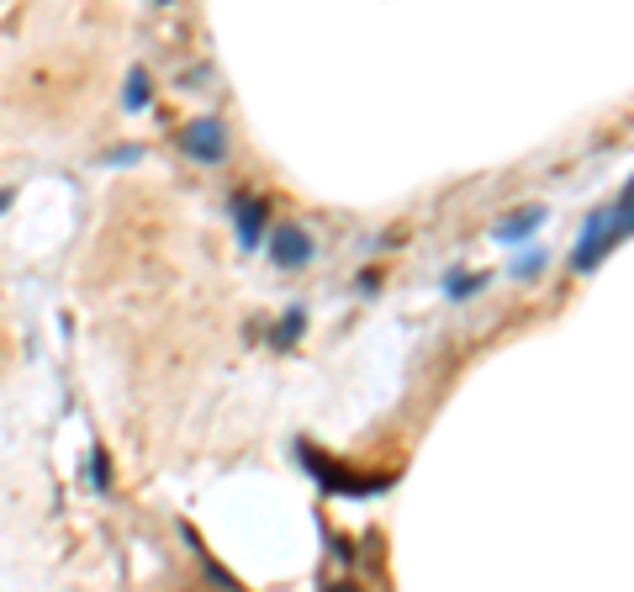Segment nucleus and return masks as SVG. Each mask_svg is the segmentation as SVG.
Returning <instances> with one entry per match:
<instances>
[{
  "label": "nucleus",
  "mask_w": 634,
  "mask_h": 592,
  "mask_svg": "<svg viewBox=\"0 0 634 592\" xmlns=\"http://www.w3.org/2000/svg\"><path fill=\"white\" fill-rule=\"evenodd\" d=\"M629 228H634V191H629V185H619V201H608V207H598V212L587 217L582 244H576V254H571V270L576 275H592L629 238Z\"/></svg>",
  "instance_id": "obj_1"
},
{
  "label": "nucleus",
  "mask_w": 634,
  "mask_h": 592,
  "mask_svg": "<svg viewBox=\"0 0 634 592\" xmlns=\"http://www.w3.org/2000/svg\"><path fill=\"white\" fill-rule=\"evenodd\" d=\"M148 101H154V80H148L143 64H133V69H127V85H122V106L127 111H143Z\"/></svg>",
  "instance_id": "obj_8"
},
{
  "label": "nucleus",
  "mask_w": 634,
  "mask_h": 592,
  "mask_svg": "<svg viewBox=\"0 0 634 592\" xmlns=\"http://www.w3.org/2000/svg\"><path fill=\"white\" fill-rule=\"evenodd\" d=\"M180 154L191 164H222L228 159V122L222 117H191L180 127Z\"/></svg>",
  "instance_id": "obj_3"
},
{
  "label": "nucleus",
  "mask_w": 634,
  "mask_h": 592,
  "mask_svg": "<svg viewBox=\"0 0 634 592\" xmlns=\"http://www.w3.org/2000/svg\"><path fill=\"white\" fill-rule=\"evenodd\" d=\"M296 455L307 460V471H312V481H317L323 492H339V497H376V492L391 487V476H344V466H333L328 455H312V444H296Z\"/></svg>",
  "instance_id": "obj_2"
},
{
  "label": "nucleus",
  "mask_w": 634,
  "mask_h": 592,
  "mask_svg": "<svg viewBox=\"0 0 634 592\" xmlns=\"http://www.w3.org/2000/svg\"><path fill=\"white\" fill-rule=\"evenodd\" d=\"M539 228H545V207H518V212H508L497 222L492 238H497V244H518V238H529Z\"/></svg>",
  "instance_id": "obj_6"
},
{
  "label": "nucleus",
  "mask_w": 634,
  "mask_h": 592,
  "mask_svg": "<svg viewBox=\"0 0 634 592\" xmlns=\"http://www.w3.org/2000/svg\"><path fill=\"white\" fill-rule=\"evenodd\" d=\"M302 333H307V312L302 307H286V318L270 328V344L275 349H296V344H302Z\"/></svg>",
  "instance_id": "obj_9"
},
{
  "label": "nucleus",
  "mask_w": 634,
  "mask_h": 592,
  "mask_svg": "<svg viewBox=\"0 0 634 592\" xmlns=\"http://www.w3.org/2000/svg\"><path fill=\"white\" fill-rule=\"evenodd\" d=\"M11 201H16V196H11V191H0V212H6V207H11Z\"/></svg>",
  "instance_id": "obj_12"
},
{
  "label": "nucleus",
  "mask_w": 634,
  "mask_h": 592,
  "mask_svg": "<svg viewBox=\"0 0 634 592\" xmlns=\"http://www.w3.org/2000/svg\"><path fill=\"white\" fill-rule=\"evenodd\" d=\"M265 249H270V259L281 270H302V265H312V254H317L312 233L302 228V222H275V228L265 233Z\"/></svg>",
  "instance_id": "obj_4"
},
{
  "label": "nucleus",
  "mask_w": 634,
  "mask_h": 592,
  "mask_svg": "<svg viewBox=\"0 0 634 592\" xmlns=\"http://www.w3.org/2000/svg\"><path fill=\"white\" fill-rule=\"evenodd\" d=\"M476 291H487V270H450L444 275V296H450V302H471Z\"/></svg>",
  "instance_id": "obj_7"
},
{
  "label": "nucleus",
  "mask_w": 634,
  "mask_h": 592,
  "mask_svg": "<svg viewBox=\"0 0 634 592\" xmlns=\"http://www.w3.org/2000/svg\"><path fill=\"white\" fill-rule=\"evenodd\" d=\"M90 487L111 492V460H106V450H90Z\"/></svg>",
  "instance_id": "obj_10"
},
{
  "label": "nucleus",
  "mask_w": 634,
  "mask_h": 592,
  "mask_svg": "<svg viewBox=\"0 0 634 592\" xmlns=\"http://www.w3.org/2000/svg\"><path fill=\"white\" fill-rule=\"evenodd\" d=\"M539 270H545V249H529V254L513 265V275H518V281H529V275H539Z\"/></svg>",
  "instance_id": "obj_11"
},
{
  "label": "nucleus",
  "mask_w": 634,
  "mask_h": 592,
  "mask_svg": "<svg viewBox=\"0 0 634 592\" xmlns=\"http://www.w3.org/2000/svg\"><path fill=\"white\" fill-rule=\"evenodd\" d=\"M333 592H360V587H349V582H344V587H333Z\"/></svg>",
  "instance_id": "obj_13"
},
{
  "label": "nucleus",
  "mask_w": 634,
  "mask_h": 592,
  "mask_svg": "<svg viewBox=\"0 0 634 592\" xmlns=\"http://www.w3.org/2000/svg\"><path fill=\"white\" fill-rule=\"evenodd\" d=\"M233 222H238V244L254 249L259 238L270 233V201L254 196V191H238V196H233Z\"/></svg>",
  "instance_id": "obj_5"
}]
</instances>
